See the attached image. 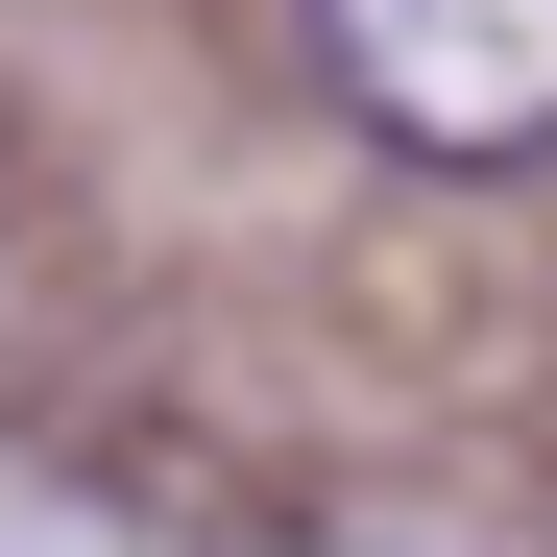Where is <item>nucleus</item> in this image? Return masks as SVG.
I'll return each mask as SVG.
<instances>
[{
    "label": "nucleus",
    "instance_id": "nucleus-1",
    "mask_svg": "<svg viewBox=\"0 0 557 557\" xmlns=\"http://www.w3.org/2000/svg\"><path fill=\"white\" fill-rule=\"evenodd\" d=\"M315 73L412 170H533L557 146V0H315Z\"/></svg>",
    "mask_w": 557,
    "mask_h": 557
}]
</instances>
